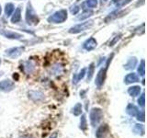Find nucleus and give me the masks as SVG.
I'll return each instance as SVG.
<instances>
[{
  "mask_svg": "<svg viewBox=\"0 0 147 138\" xmlns=\"http://www.w3.org/2000/svg\"><path fill=\"white\" fill-rule=\"evenodd\" d=\"M15 87V84L14 82L9 80V79H6L0 82V91L3 92H9L14 89Z\"/></svg>",
  "mask_w": 147,
  "mask_h": 138,
  "instance_id": "nucleus-6",
  "label": "nucleus"
},
{
  "mask_svg": "<svg viewBox=\"0 0 147 138\" xmlns=\"http://www.w3.org/2000/svg\"><path fill=\"white\" fill-rule=\"evenodd\" d=\"M0 34H2L4 37L8 39H20L22 36V34L18 33V32H14V31H10L7 30H4V29H0Z\"/></svg>",
  "mask_w": 147,
  "mask_h": 138,
  "instance_id": "nucleus-9",
  "label": "nucleus"
},
{
  "mask_svg": "<svg viewBox=\"0 0 147 138\" xmlns=\"http://www.w3.org/2000/svg\"><path fill=\"white\" fill-rule=\"evenodd\" d=\"M94 71H95V64L91 63L90 66H88V71H87V81H90L92 79L94 75Z\"/></svg>",
  "mask_w": 147,
  "mask_h": 138,
  "instance_id": "nucleus-21",
  "label": "nucleus"
},
{
  "mask_svg": "<svg viewBox=\"0 0 147 138\" xmlns=\"http://www.w3.org/2000/svg\"><path fill=\"white\" fill-rule=\"evenodd\" d=\"M139 81V76H137V74L135 73H131L128 74V75L124 78V83L127 85L129 84H132V83H136Z\"/></svg>",
  "mask_w": 147,
  "mask_h": 138,
  "instance_id": "nucleus-12",
  "label": "nucleus"
},
{
  "mask_svg": "<svg viewBox=\"0 0 147 138\" xmlns=\"http://www.w3.org/2000/svg\"><path fill=\"white\" fill-rule=\"evenodd\" d=\"M3 75V72H0V76H1Z\"/></svg>",
  "mask_w": 147,
  "mask_h": 138,
  "instance_id": "nucleus-35",
  "label": "nucleus"
},
{
  "mask_svg": "<svg viewBox=\"0 0 147 138\" xmlns=\"http://www.w3.org/2000/svg\"><path fill=\"white\" fill-rule=\"evenodd\" d=\"M93 25H94L93 20L85 21V22H82V23H80V24H77L75 27L71 28V29L69 30V32H70V33H74V34L79 33V32H81V31H84V30L90 29Z\"/></svg>",
  "mask_w": 147,
  "mask_h": 138,
  "instance_id": "nucleus-4",
  "label": "nucleus"
},
{
  "mask_svg": "<svg viewBox=\"0 0 147 138\" xmlns=\"http://www.w3.org/2000/svg\"><path fill=\"white\" fill-rule=\"evenodd\" d=\"M96 45H98V43H96V39H94L93 37H91V38L87 39L84 43V44H83V48L86 51H92L96 47Z\"/></svg>",
  "mask_w": 147,
  "mask_h": 138,
  "instance_id": "nucleus-11",
  "label": "nucleus"
},
{
  "mask_svg": "<svg viewBox=\"0 0 147 138\" xmlns=\"http://www.w3.org/2000/svg\"><path fill=\"white\" fill-rule=\"evenodd\" d=\"M28 96L29 99H30L33 101H40L44 99V94L40 91H36V90H30L28 92Z\"/></svg>",
  "mask_w": 147,
  "mask_h": 138,
  "instance_id": "nucleus-10",
  "label": "nucleus"
},
{
  "mask_svg": "<svg viewBox=\"0 0 147 138\" xmlns=\"http://www.w3.org/2000/svg\"><path fill=\"white\" fill-rule=\"evenodd\" d=\"M67 18V11L62 9L57 12H55L53 15L48 18V21L50 23H63Z\"/></svg>",
  "mask_w": 147,
  "mask_h": 138,
  "instance_id": "nucleus-3",
  "label": "nucleus"
},
{
  "mask_svg": "<svg viewBox=\"0 0 147 138\" xmlns=\"http://www.w3.org/2000/svg\"><path fill=\"white\" fill-rule=\"evenodd\" d=\"M25 68H26V72H27L28 74H30V73H32V72H33L35 66H34V64H32L31 62H28V63L26 64Z\"/></svg>",
  "mask_w": 147,
  "mask_h": 138,
  "instance_id": "nucleus-24",
  "label": "nucleus"
},
{
  "mask_svg": "<svg viewBox=\"0 0 147 138\" xmlns=\"http://www.w3.org/2000/svg\"><path fill=\"white\" fill-rule=\"evenodd\" d=\"M121 34H119V36H116V38H115L112 41H111V43H109V46H112V45H114L115 43H117V41H119V38H121Z\"/></svg>",
  "mask_w": 147,
  "mask_h": 138,
  "instance_id": "nucleus-29",
  "label": "nucleus"
},
{
  "mask_svg": "<svg viewBox=\"0 0 147 138\" xmlns=\"http://www.w3.org/2000/svg\"><path fill=\"white\" fill-rule=\"evenodd\" d=\"M138 73L140 74V76H144V74H145V61L144 60H142L141 61V64L139 67H138Z\"/></svg>",
  "mask_w": 147,
  "mask_h": 138,
  "instance_id": "nucleus-23",
  "label": "nucleus"
},
{
  "mask_svg": "<svg viewBox=\"0 0 147 138\" xmlns=\"http://www.w3.org/2000/svg\"><path fill=\"white\" fill-rule=\"evenodd\" d=\"M85 75H86V68H83L82 70L79 72V74H77V75H75L74 76V77H75V79H73L74 81V83H75V84H76V83L79 81V80H81L83 77L85 76Z\"/></svg>",
  "mask_w": 147,
  "mask_h": 138,
  "instance_id": "nucleus-20",
  "label": "nucleus"
},
{
  "mask_svg": "<svg viewBox=\"0 0 147 138\" xmlns=\"http://www.w3.org/2000/svg\"><path fill=\"white\" fill-rule=\"evenodd\" d=\"M129 2H131V0H126V1H123L121 4H119V7H122V6H124V5L128 4Z\"/></svg>",
  "mask_w": 147,
  "mask_h": 138,
  "instance_id": "nucleus-31",
  "label": "nucleus"
},
{
  "mask_svg": "<svg viewBox=\"0 0 147 138\" xmlns=\"http://www.w3.org/2000/svg\"><path fill=\"white\" fill-rule=\"evenodd\" d=\"M92 15H93V12H92L91 10H86L80 17H78V20H85V18H87L92 16Z\"/></svg>",
  "mask_w": 147,
  "mask_h": 138,
  "instance_id": "nucleus-25",
  "label": "nucleus"
},
{
  "mask_svg": "<svg viewBox=\"0 0 147 138\" xmlns=\"http://www.w3.org/2000/svg\"><path fill=\"white\" fill-rule=\"evenodd\" d=\"M137 120L139 122H144V121H145V115H144V110H142V112H139V113H138V115H137Z\"/></svg>",
  "mask_w": 147,
  "mask_h": 138,
  "instance_id": "nucleus-28",
  "label": "nucleus"
},
{
  "mask_svg": "<svg viewBox=\"0 0 147 138\" xmlns=\"http://www.w3.org/2000/svg\"><path fill=\"white\" fill-rule=\"evenodd\" d=\"M0 64H1V59H0Z\"/></svg>",
  "mask_w": 147,
  "mask_h": 138,
  "instance_id": "nucleus-36",
  "label": "nucleus"
},
{
  "mask_svg": "<svg viewBox=\"0 0 147 138\" xmlns=\"http://www.w3.org/2000/svg\"><path fill=\"white\" fill-rule=\"evenodd\" d=\"M139 109H138L135 105H133V104H128L127 106V108H126V113L128 115H130V116L131 117H136L138 113H139Z\"/></svg>",
  "mask_w": 147,
  "mask_h": 138,
  "instance_id": "nucleus-13",
  "label": "nucleus"
},
{
  "mask_svg": "<svg viewBox=\"0 0 147 138\" xmlns=\"http://www.w3.org/2000/svg\"><path fill=\"white\" fill-rule=\"evenodd\" d=\"M20 138H32V137L30 135H24L20 136Z\"/></svg>",
  "mask_w": 147,
  "mask_h": 138,
  "instance_id": "nucleus-33",
  "label": "nucleus"
},
{
  "mask_svg": "<svg viewBox=\"0 0 147 138\" xmlns=\"http://www.w3.org/2000/svg\"><path fill=\"white\" fill-rule=\"evenodd\" d=\"M57 136H58V133L55 132V133H53L52 135H51L49 138H57Z\"/></svg>",
  "mask_w": 147,
  "mask_h": 138,
  "instance_id": "nucleus-32",
  "label": "nucleus"
},
{
  "mask_svg": "<svg viewBox=\"0 0 147 138\" xmlns=\"http://www.w3.org/2000/svg\"><path fill=\"white\" fill-rule=\"evenodd\" d=\"M1 11H2V9H1V6H0V15H1Z\"/></svg>",
  "mask_w": 147,
  "mask_h": 138,
  "instance_id": "nucleus-34",
  "label": "nucleus"
},
{
  "mask_svg": "<svg viewBox=\"0 0 147 138\" xmlns=\"http://www.w3.org/2000/svg\"><path fill=\"white\" fill-rule=\"evenodd\" d=\"M86 5L90 8H95L98 6V0H86Z\"/></svg>",
  "mask_w": 147,
  "mask_h": 138,
  "instance_id": "nucleus-27",
  "label": "nucleus"
},
{
  "mask_svg": "<svg viewBox=\"0 0 147 138\" xmlns=\"http://www.w3.org/2000/svg\"><path fill=\"white\" fill-rule=\"evenodd\" d=\"M14 9H15V7H14V5L12 3L7 4L6 5V7H5V13H6V16L7 17L11 16L13 11H14Z\"/></svg>",
  "mask_w": 147,
  "mask_h": 138,
  "instance_id": "nucleus-18",
  "label": "nucleus"
},
{
  "mask_svg": "<svg viewBox=\"0 0 147 138\" xmlns=\"http://www.w3.org/2000/svg\"><path fill=\"white\" fill-rule=\"evenodd\" d=\"M104 116L103 110L99 109V108H93L90 110V114H89V118H90V122L91 125L93 127L98 126L99 122H101Z\"/></svg>",
  "mask_w": 147,
  "mask_h": 138,
  "instance_id": "nucleus-1",
  "label": "nucleus"
},
{
  "mask_svg": "<svg viewBox=\"0 0 147 138\" xmlns=\"http://www.w3.org/2000/svg\"><path fill=\"white\" fill-rule=\"evenodd\" d=\"M137 64V59L135 57H131L128 60L127 64L124 66V68L126 69V70H131V69H133Z\"/></svg>",
  "mask_w": 147,
  "mask_h": 138,
  "instance_id": "nucleus-16",
  "label": "nucleus"
},
{
  "mask_svg": "<svg viewBox=\"0 0 147 138\" xmlns=\"http://www.w3.org/2000/svg\"><path fill=\"white\" fill-rule=\"evenodd\" d=\"M138 104H139L140 107H142V108L144 107V105H145V94H144V92L140 96L139 99H138Z\"/></svg>",
  "mask_w": 147,
  "mask_h": 138,
  "instance_id": "nucleus-26",
  "label": "nucleus"
},
{
  "mask_svg": "<svg viewBox=\"0 0 147 138\" xmlns=\"http://www.w3.org/2000/svg\"><path fill=\"white\" fill-rule=\"evenodd\" d=\"M79 128L81 129L82 131H84V132H86V129H87V122H86V115L85 114H83L82 116H81Z\"/></svg>",
  "mask_w": 147,
  "mask_h": 138,
  "instance_id": "nucleus-19",
  "label": "nucleus"
},
{
  "mask_svg": "<svg viewBox=\"0 0 147 138\" xmlns=\"http://www.w3.org/2000/svg\"><path fill=\"white\" fill-rule=\"evenodd\" d=\"M107 70H108V67H103L101 68L100 70L98 71V75L96 76V81H95V84L96 86L100 89L101 87L104 85V82L106 79V76H107Z\"/></svg>",
  "mask_w": 147,
  "mask_h": 138,
  "instance_id": "nucleus-5",
  "label": "nucleus"
},
{
  "mask_svg": "<svg viewBox=\"0 0 147 138\" xmlns=\"http://www.w3.org/2000/svg\"><path fill=\"white\" fill-rule=\"evenodd\" d=\"M128 93L131 97H137L141 93V87L140 86H132L128 89Z\"/></svg>",
  "mask_w": 147,
  "mask_h": 138,
  "instance_id": "nucleus-15",
  "label": "nucleus"
},
{
  "mask_svg": "<svg viewBox=\"0 0 147 138\" xmlns=\"http://www.w3.org/2000/svg\"><path fill=\"white\" fill-rule=\"evenodd\" d=\"M102 1H107V0H102Z\"/></svg>",
  "mask_w": 147,
  "mask_h": 138,
  "instance_id": "nucleus-37",
  "label": "nucleus"
},
{
  "mask_svg": "<svg viewBox=\"0 0 147 138\" xmlns=\"http://www.w3.org/2000/svg\"><path fill=\"white\" fill-rule=\"evenodd\" d=\"M79 7H76V6H75V7H71V12L73 13V14H76L78 11H79Z\"/></svg>",
  "mask_w": 147,
  "mask_h": 138,
  "instance_id": "nucleus-30",
  "label": "nucleus"
},
{
  "mask_svg": "<svg viewBox=\"0 0 147 138\" xmlns=\"http://www.w3.org/2000/svg\"><path fill=\"white\" fill-rule=\"evenodd\" d=\"M109 132V127L108 124H102L100 125L98 130L96 132V138H106Z\"/></svg>",
  "mask_w": 147,
  "mask_h": 138,
  "instance_id": "nucleus-8",
  "label": "nucleus"
},
{
  "mask_svg": "<svg viewBox=\"0 0 147 138\" xmlns=\"http://www.w3.org/2000/svg\"><path fill=\"white\" fill-rule=\"evenodd\" d=\"M82 113V104L81 103H76V106L73 109V114L75 116H79Z\"/></svg>",
  "mask_w": 147,
  "mask_h": 138,
  "instance_id": "nucleus-22",
  "label": "nucleus"
},
{
  "mask_svg": "<svg viewBox=\"0 0 147 138\" xmlns=\"http://www.w3.org/2000/svg\"><path fill=\"white\" fill-rule=\"evenodd\" d=\"M133 132L137 135H144L145 133V129H144V124H135L134 127H133Z\"/></svg>",
  "mask_w": 147,
  "mask_h": 138,
  "instance_id": "nucleus-17",
  "label": "nucleus"
},
{
  "mask_svg": "<svg viewBox=\"0 0 147 138\" xmlns=\"http://www.w3.org/2000/svg\"><path fill=\"white\" fill-rule=\"evenodd\" d=\"M20 20H21V7H18L15 10V13L13 14V16L11 18V22L18 23L20 21Z\"/></svg>",
  "mask_w": 147,
  "mask_h": 138,
  "instance_id": "nucleus-14",
  "label": "nucleus"
},
{
  "mask_svg": "<svg viewBox=\"0 0 147 138\" xmlns=\"http://www.w3.org/2000/svg\"><path fill=\"white\" fill-rule=\"evenodd\" d=\"M25 48L24 47H15V48H10L6 51V55L11 58H16L24 52Z\"/></svg>",
  "mask_w": 147,
  "mask_h": 138,
  "instance_id": "nucleus-7",
  "label": "nucleus"
},
{
  "mask_svg": "<svg viewBox=\"0 0 147 138\" xmlns=\"http://www.w3.org/2000/svg\"><path fill=\"white\" fill-rule=\"evenodd\" d=\"M26 21L29 25H37L40 21L39 17L37 16V14L30 3L28 4L27 12H26Z\"/></svg>",
  "mask_w": 147,
  "mask_h": 138,
  "instance_id": "nucleus-2",
  "label": "nucleus"
}]
</instances>
